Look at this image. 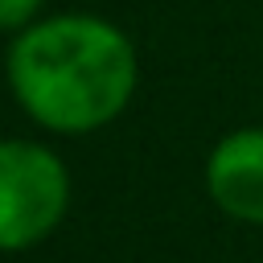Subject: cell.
I'll return each instance as SVG.
<instances>
[{"instance_id": "1", "label": "cell", "mask_w": 263, "mask_h": 263, "mask_svg": "<svg viewBox=\"0 0 263 263\" xmlns=\"http://www.w3.org/2000/svg\"><path fill=\"white\" fill-rule=\"evenodd\" d=\"M8 82L37 123L90 132L127 107L136 90V49L99 16H53L12 41Z\"/></svg>"}, {"instance_id": "2", "label": "cell", "mask_w": 263, "mask_h": 263, "mask_svg": "<svg viewBox=\"0 0 263 263\" xmlns=\"http://www.w3.org/2000/svg\"><path fill=\"white\" fill-rule=\"evenodd\" d=\"M70 181L62 160L25 140H0V251L41 242L66 214Z\"/></svg>"}, {"instance_id": "3", "label": "cell", "mask_w": 263, "mask_h": 263, "mask_svg": "<svg viewBox=\"0 0 263 263\" xmlns=\"http://www.w3.org/2000/svg\"><path fill=\"white\" fill-rule=\"evenodd\" d=\"M214 201L242 222H263V127L226 136L205 168Z\"/></svg>"}, {"instance_id": "4", "label": "cell", "mask_w": 263, "mask_h": 263, "mask_svg": "<svg viewBox=\"0 0 263 263\" xmlns=\"http://www.w3.org/2000/svg\"><path fill=\"white\" fill-rule=\"evenodd\" d=\"M41 0H0V29H25Z\"/></svg>"}]
</instances>
